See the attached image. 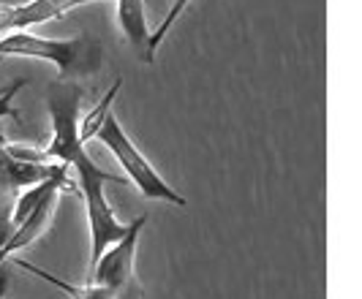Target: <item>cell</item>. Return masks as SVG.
<instances>
[{
  "label": "cell",
  "instance_id": "obj_12",
  "mask_svg": "<svg viewBox=\"0 0 362 299\" xmlns=\"http://www.w3.org/2000/svg\"><path fill=\"white\" fill-rule=\"evenodd\" d=\"M11 207H14V204H3V207H0V253H3V247L8 245V240H11V234H14Z\"/></svg>",
  "mask_w": 362,
  "mask_h": 299
},
{
  "label": "cell",
  "instance_id": "obj_4",
  "mask_svg": "<svg viewBox=\"0 0 362 299\" xmlns=\"http://www.w3.org/2000/svg\"><path fill=\"white\" fill-rule=\"evenodd\" d=\"M93 139L101 141L109 153L117 158L120 169L126 172V180H131L134 188L145 196V199H150V201H166V204H175V207H185V204H188V199L177 194V191L156 172V166L139 153V147L131 141V136L126 134V128L117 123V117H115L112 112H107V117L101 120V125H98V131H95Z\"/></svg>",
  "mask_w": 362,
  "mask_h": 299
},
{
  "label": "cell",
  "instance_id": "obj_1",
  "mask_svg": "<svg viewBox=\"0 0 362 299\" xmlns=\"http://www.w3.org/2000/svg\"><path fill=\"white\" fill-rule=\"evenodd\" d=\"M0 57H30L52 63L60 82H76L95 76L104 66V44L90 33L71 38H47L30 30H19L0 38Z\"/></svg>",
  "mask_w": 362,
  "mask_h": 299
},
{
  "label": "cell",
  "instance_id": "obj_10",
  "mask_svg": "<svg viewBox=\"0 0 362 299\" xmlns=\"http://www.w3.org/2000/svg\"><path fill=\"white\" fill-rule=\"evenodd\" d=\"M188 6H191V0H172V6H169V11L163 14L161 25L153 30V41H150V49H153V54L158 52V47L163 44V38L169 35V30L175 28V22L180 19V14L188 8Z\"/></svg>",
  "mask_w": 362,
  "mask_h": 299
},
{
  "label": "cell",
  "instance_id": "obj_7",
  "mask_svg": "<svg viewBox=\"0 0 362 299\" xmlns=\"http://www.w3.org/2000/svg\"><path fill=\"white\" fill-rule=\"evenodd\" d=\"M90 3H107V0H22L11 6H0V38L60 19L66 11H71L76 6H90Z\"/></svg>",
  "mask_w": 362,
  "mask_h": 299
},
{
  "label": "cell",
  "instance_id": "obj_2",
  "mask_svg": "<svg viewBox=\"0 0 362 299\" xmlns=\"http://www.w3.org/2000/svg\"><path fill=\"white\" fill-rule=\"evenodd\" d=\"M82 88L76 82H52L47 90V112L52 120V139L47 147L33 150V147H11L17 158L38 160V163H60L76 169L85 160H90L82 139Z\"/></svg>",
  "mask_w": 362,
  "mask_h": 299
},
{
  "label": "cell",
  "instance_id": "obj_8",
  "mask_svg": "<svg viewBox=\"0 0 362 299\" xmlns=\"http://www.w3.org/2000/svg\"><path fill=\"white\" fill-rule=\"evenodd\" d=\"M117 25L126 35L128 47L136 52V57L142 63H153L156 54L150 49L153 33L147 28L145 0H117Z\"/></svg>",
  "mask_w": 362,
  "mask_h": 299
},
{
  "label": "cell",
  "instance_id": "obj_6",
  "mask_svg": "<svg viewBox=\"0 0 362 299\" xmlns=\"http://www.w3.org/2000/svg\"><path fill=\"white\" fill-rule=\"evenodd\" d=\"M63 169H69V166L17 158L11 153V147H8V141L0 136V207L11 196H19L22 191H28V188H33L38 182L49 180V177H54Z\"/></svg>",
  "mask_w": 362,
  "mask_h": 299
},
{
  "label": "cell",
  "instance_id": "obj_5",
  "mask_svg": "<svg viewBox=\"0 0 362 299\" xmlns=\"http://www.w3.org/2000/svg\"><path fill=\"white\" fill-rule=\"evenodd\" d=\"M145 226L147 215H139L136 221H131V229L126 237L109 247L98 259V264L88 272V283L107 288L117 299L139 297L142 288L136 283V247H139V237H142Z\"/></svg>",
  "mask_w": 362,
  "mask_h": 299
},
{
  "label": "cell",
  "instance_id": "obj_9",
  "mask_svg": "<svg viewBox=\"0 0 362 299\" xmlns=\"http://www.w3.org/2000/svg\"><path fill=\"white\" fill-rule=\"evenodd\" d=\"M17 266H22V269H28V272H33V275H38L41 281L52 283L54 288H60V291H66L71 299H117L112 291H107V288H101V286H93V283H85V286H74V283H66L60 281V278H54L52 272H47V269H41V266L36 264H28V262H14Z\"/></svg>",
  "mask_w": 362,
  "mask_h": 299
},
{
  "label": "cell",
  "instance_id": "obj_13",
  "mask_svg": "<svg viewBox=\"0 0 362 299\" xmlns=\"http://www.w3.org/2000/svg\"><path fill=\"white\" fill-rule=\"evenodd\" d=\"M11 259L0 256V299L8 297V288H11Z\"/></svg>",
  "mask_w": 362,
  "mask_h": 299
},
{
  "label": "cell",
  "instance_id": "obj_11",
  "mask_svg": "<svg viewBox=\"0 0 362 299\" xmlns=\"http://www.w3.org/2000/svg\"><path fill=\"white\" fill-rule=\"evenodd\" d=\"M25 88V82L17 79L14 85H8V88L0 90V120L3 117H11V120H19L22 115H19V109L14 106V98H17V93Z\"/></svg>",
  "mask_w": 362,
  "mask_h": 299
},
{
  "label": "cell",
  "instance_id": "obj_3",
  "mask_svg": "<svg viewBox=\"0 0 362 299\" xmlns=\"http://www.w3.org/2000/svg\"><path fill=\"white\" fill-rule=\"evenodd\" d=\"M76 172V188L85 199V210H88V229H90V272L98 264V259L107 253L115 242H120L128 234L131 223H120L117 215L112 210L107 199V185H126V177H117L101 169L95 160H85L82 166L74 169Z\"/></svg>",
  "mask_w": 362,
  "mask_h": 299
}]
</instances>
